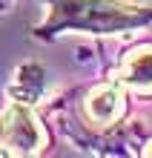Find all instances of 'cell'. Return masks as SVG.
Listing matches in <instances>:
<instances>
[{"label":"cell","instance_id":"cell-1","mask_svg":"<svg viewBox=\"0 0 152 158\" xmlns=\"http://www.w3.org/2000/svg\"><path fill=\"white\" fill-rule=\"evenodd\" d=\"M49 15L35 29L37 38H55L63 32L121 35L152 23V3L129 0H46Z\"/></svg>","mask_w":152,"mask_h":158},{"label":"cell","instance_id":"cell-2","mask_svg":"<svg viewBox=\"0 0 152 158\" xmlns=\"http://www.w3.org/2000/svg\"><path fill=\"white\" fill-rule=\"evenodd\" d=\"M46 147V129L40 127L32 106L17 101L0 118V152L3 155H35Z\"/></svg>","mask_w":152,"mask_h":158},{"label":"cell","instance_id":"cell-3","mask_svg":"<svg viewBox=\"0 0 152 158\" xmlns=\"http://www.w3.org/2000/svg\"><path fill=\"white\" fill-rule=\"evenodd\" d=\"M123 115H126V89L115 78L106 83H98L83 98V118L92 127H101V129L115 127L121 124Z\"/></svg>","mask_w":152,"mask_h":158},{"label":"cell","instance_id":"cell-4","mask_svg":"<svg viewBox=\"0 0 152 158\" xmlns=\"http://www.w3.org/2000/svg\"><path fill=\"white\" fill-rule=\"evenodd\" d=\"M118 83L132 95L141 98H152V43H138L121 58L118 69H115Z\"/></svg>","mask_w":152,"mask_h":158},{"label":"cell","instance_id":"cell-5","mask_svg":"<svg viewBox=\"0 0 152 158\" xmlns=\"http://www.w3.org/2000/svg\"><path fill=\"white\" fill-rule=\"evenodd\" d=\"M141 152H144V155H152V141H146V144H144V150H141Z\"/></svg>","mask_w":152,"mask_h":158},{"label":"cell","instance_id":"cell-6","mask_svg":"<svg viewBox=\"0 0 152 158\" xmlns=\"http://www.w3.org/2000/svg\"><path fill=\"white\" fill-rule=\"evenodd\" d=\"M0 3H3V0H0Z\"/></svg>","mask_w":152,"mask_h":158}]
</instances>
